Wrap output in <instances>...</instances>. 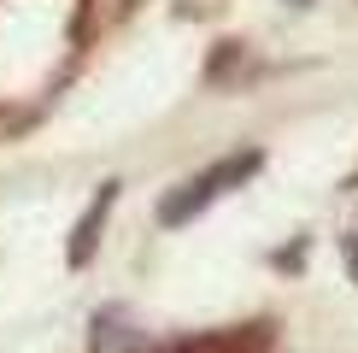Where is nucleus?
Masks as SVG:
<instances>
[{
  "label": "nucleus",
  "instance_id": "f257e3e1",
  "mask_svg": "<svg viewBox=\"0 0 358 353\" xmlns=\"http://www.w3.org/2000/svg\"><path fill=\"white\" fill-rule=\"evenodd\" d=\"M264 171V153L259 147H241V153H229V159H217V165H206V171H194L188 183H176L165 200L153 206V218L165 230H176V224H194V218L206 212L217 195H229L235 183H247V176H259Z\"/></svg>",
  "mask_w": 358,
  "mask_h": 353
},
{
  "label": "nucleus",
  "instance_id": "f03ea898",
  "mask_svg": "<svg viewBox=\"0 0 358 353\" xmlns=\"http://www.w3.org/2000/svg\"><path fill=\"white\" fill-rule=\"evenodd\" d=\"M117 188H124V183L106 176V183L94 188V200H88V212L71 224V242H65V265H71V271H83V265L100 254V230H106V218H112V206H117Z\"/></svg>",
  "mask_w": 358,
  "mask_h": 353
},
{
  "label": "nucleus",
  "instance_id": "7ed1b4c3",
  "mask_svg": "<svg viewBox=\"0 0 358 353\" xmlns=\"http://www.w3.org/2000/svg\"><path fill=\"white\" fill-rule=\"evenodd\" d=\"M276 347V324L252 318V324H235V330H206V335H188L165 353H271Z\"/></svg>",
  "mask_w": 358,
  "mask_h": 353
},
{
  "label": "nucleus",
  "instance_id": "20e7f679",
  "mask_svg": "<svg viewBox=\"0 0 358 353\" xmlns=\"http://www.w3.org/2000/svg\"><path fill=\"white\" fill-rule=\"evenodd\" d=\"M241 53H247V41H217V48L206 53V71H200V83H206V88H217L223 77H235Z\"/></svg>",
  "mask_w": 358,
  "mask_h": 353
},
{
  "label": "nucleus",
  "instance_id": "39448f33",
  "mask_svg": "<svg viewBox=\"0 0 358 353\" xmlns=\"http://www.w3.org/2000/svg\"><path fill=\"white\" fill-rule=\"evenodd\" d=\"M341 265H347V277L358 283V230H347V235H341Z\"/></svg>",
  "mask_w": 358,
  "mask_h": 353
},
{
  "label": "nucleus",
  "instance_id": "423d86ee",
  "mask_svg": "<svg viewBox=\"0 0 358 353\" xmlns=\"http://www.w3.org/2000/svg\"><path fill=\"white\" fill-rule=\"evenodd\" d=\"M341 188H347V195H358V171H352V176H347V183H341Z\"/></svg>",
  "mask_w": 358,
  "mask_h": 353
},
{
  "label": "nucleus",
  "instance_id": "0eeeda50",
  "mask_svg": "<svg viewBox=\"0 0 358 353\" xmlns=\"http://www.w3.org/2000/svg\"><path fill=\"white\" fill-rule=\"evenodd\" d=\"M288 6H311V0H288Z\"/></svg>",
  "mask_w": 358,
  "mask_h": 353
}]
</instances>
